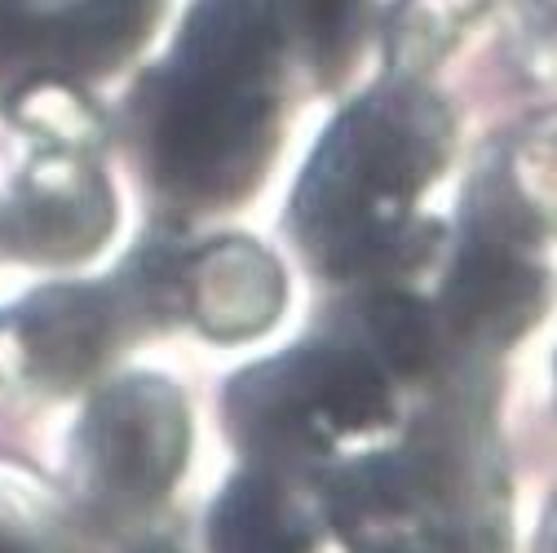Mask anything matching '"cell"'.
Here are the masks:
<instances>
[{"mask_svg":"<svg viewBox=\"0 0 557 553\" xmlns=\"http://www.w3.org/2000/svg\"><path fill=\"white\" fill-rule=\"evenodd\" d=\"M363 14V0H195L128 102L156 195L182 213L248 199L274 160L293 76L341 81Z\"/></svg>","mask_w":557,"mask_h":553,"instance_id":"1","label":"cell"},{"mask_svg":"<svg viewBox=\"0 0 557 553\" xmlns=\"http://www.w3.org/2000/svg\"><path fill=\"white\" fill-rule=\"evenodd\" d=\"M456 120L407 66L345 107L293 191L288 231L314 270L341 284H403L443 253L421 199L447 173Z\"/></svg>","mask_w":557,"mask_h":553,"instance_id":"2","label":"cell"},{"mask_svg":"<svg viewBox=\"0 0 557 553\" xmlns=\"http://www.w3.org/2000/svg\"><path fill=\"white\" fill-rule=\"evenodd\" d=\"M394 377L345 332L306 336L244 368L226 390V430L252 465L319 469L389 439Z\"/></svg>","mask_w":557,"mask_h":553,"instance_id":"3","label":"cell"},{"mask_svg":"<svg viewBox=\"0 0 557 553\" xmlns=\"http://www.w3.org/2000/svg\"><path fill=\"white\" fill-rule=\"evenodd\" d=\"M496 482L492 460L443 434L336 460L319 501L350 553H496Z\"/></svg>","mask_w":557,"mask_h":553,"instance_id":"4","label":"cell"},{"mask_svg":"<svg viewBox=\"0 0 557 553\" xmlns=\"http://www.w3.org/2000/svg\"><path fill=\"white\" fill-rule=\"evenodd\" d=\"M23 160L0 199V244L23 261L72 266L94 257L115 226L111 177L98 160V124L72 81H27L14 107Z\"/></svg>","mask_w":557,"mask_h":553,"instance_id":"5","label":"cell"},{"mask_svg":"<svg viewBox=\"0 0 557 553\" xmlns=\"http://www.w3.org/2000/svg\"><path fill=\"white\" fill-rule=\"evenodd\" d=\"M186 456V394L156 372H128L89 398L72 434V482L98 514L137 518L173 492Z\"/></svg>","mask_w":557,"mask_h":553,"instance_id":"6","label":"cell"},{"mask_svg":"<svg viewBox=\"0 0 557 553\" xmlns=\"http://www.w3.org/2000/svg\"><path fill=\"white\" fill-rule=\"evenodd\" d=\"M143 336L115 280L49 284L0 315V372L49 394L94 381L120 345Z\"/></svg>","mask_w":557,"mask_h":553,"instance_id":"7","label":"cell"},{"mask_svg":"<svg viewBox=\"0 0 557 553\" xmlns=\"http://www.w3.org/2000/svg\"><path fill=\"white\" fill-rule=\"evenodd\" d=\"M164 0H0V62L32 81L107 76L151 36Z\"/></svg>","mask_w":557,"mask_h":553,"instance_id":"8","label":"cell"},{"mask_svg":"<svg viewBox=\"0 0 557 553\" xmlns=\"http://www.w3.org/2000/svg\"><path fill=\"white\" fill-rule=\"evenodd\" d=\"M288 306V280L278 261L244 239L222 235L182 248V319L222 345L265 332Z\"/></svg>","mask_w":557,"mask_h":553,"instance_id":"9","label":"cell"},{"mask_svg":"<svg viewBox=\"0 0 557 553\" xmlns=\"http://www.w3.org/2000/svg\"><path fill=\"white\" fill-rule=\"evenodd\" d=\"M323 531L319 488L270 465L239 469L208 509V553H319Z\"/></svg>","mask_w":557,"mask_h":553,"instance_id":"10","label":"cell"},{"mask_svg":"<svg viewBox=\"0 0 557 553\" xmlns=\"http://www.w3.org/2000/svg\"><path fill=\"white\" fill-rule=\"evenodd\" d=\"M0 553H66L53 527L18 505L14 496H0Z\"/></svg>","mask_w":557,"mask_h":553,"instance_id":"11","label":"cell"},{"mask_svg":"<svg viewBox=\"0 0 557 553\" xmlns=\"http://www.w3.org/2000/svg\"><path fill=\"white\" fill-rule=\"evenodd\" d=\"M137 553H182V549H173V544H164V540H156V544H147V549H137Z\"/></svg>","mask_w":557,"mask_h":553,"instance_id":"12","label":"cell"}]
</instances>
